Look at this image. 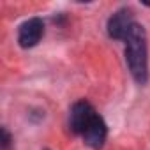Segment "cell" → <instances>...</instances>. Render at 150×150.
<instances>
[{"instance_id":"cell-1","label":"cell","mask_w":150,"mask_h":150,"mask_svg":"<svg viewBox=\"0 0 150 150\" xmlns=\"http://www.w3.org/2000/svg\"><path fill=\"white\" fill-rule=\"evenodd\" d=\"M69 127L74 134L81 136L83 143L94 150H101L108 138V125L96 108L81 99L76 101L69 113Z\"/></svg>"},{"instance_id":"cell-2","label":"cell","mask_w":150,"mask_h":150,"mask_svg":"<svg viewBox=\"0 0 150 150\" xmlns=\"http://www.w3.org/2000/svg\"><path fill=\"white\" fill-rule=\"evenodd\" d=\"M125 42V62L129 67L131 76L138 85H146L148 81V44H146V32L143 25L134 23L124 39Z\"/></svg>"},{"instance_id":"cell-3","label":"cell","mask_w":150,"mask_h":150,"mask_svg":"<svg viewBox=\"0 0 150 150\" xmlns=\"http://www.w3.org/2000/svg\"><path fill=\"white\" fill-rule=\"evenodd\" d=\"M134 23H136V21H134V13H132V9L122 7V9L115 11V13L110 16V20H108V25H106L108 35H110L111 39L124 41Z\"/></svg>"},{"instance_id":"cell-4","label":"cell","mask_w":150,"mask_h":150,"mask_svg":"<svg viewBox=\"0 0 150 150\" xmlns=\"http://www.w3.org/2000/svg\"><path fill=\"white\" fill-rule=\"evenodd\" d=\"M44 35V21L41 18H28L27 21H23L20 25L18 30V44L25 50L34 48L41 42Z\"/></svg>"},{"instance_id":"cell-5","label":"cell","mask_w":150,"mask_h":150,"mask_svg":"<svg viewBox=\"0 0 150 150\" xmlns=\"http://www.w3.org/2000/svg\"><path fill=\"white\" fill-rule=\"evenodd\" d=\"M13 146V138L7 131V127L0 129V150H11Z\"/></svg>"},{"instance_id":"cell-6","label":"cell","mask_w":150,"mask_h":150,"mask_svg":"<svg viewBox=\"0 0 150 150\" xmlns=\"http://www.w3.org/2000/svg\"><path fill=\"white\" fill-rule=\"evenodd\" d=\"M44 150H50V148H44Z\"/></svg>"}]
</instances>
